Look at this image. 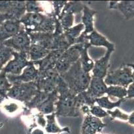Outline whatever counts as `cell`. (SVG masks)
Returning <instances> with one entry per match:
<instances>
[{
    "instance_id": "cell-41",
    "label": "cell",
    "mask_w": 134,
    "mask_h": 134,
    "mask_svg": "<svg viewBox=\"0 0 134 134\" xmlns=\"http://www.w3.org/2000/svg\"><path fill=\"white\" fill-rule=\"evenodd\" d=\"M47 134H59V133H47Z\"/></svg>"
},
{
    "instance_id": "cell-35",
    "label": "cell",
    "mask_w": 134,
    "mask_h": 134,
    "mask_svg": "<svg viewBox=\"0 0 134 134\" xmlns=\"http://www.w3.org/2000/svg\"><path fill=\"white\" fill-rule=\"evenodd\" d=\"M3 109L5 111L8 112L9 113H13L15 112L17 110L19 109V106L16 103H9V104H6L3 106Z\"/></svg>"
},
{
    "instance_id": "cell-13",
    "label": "cell",
    "mask_w": 134,
    "mask_h": 134,
    "mask_svg": "<svg viewBox=\"0 0 134 134\" xmlns=\"http://www.w3.org/2000/svg\"><path fill=\"white\" fill-rule=\"evenodd\" d=\"M99 118L96 117L91 114L85 115L81 126V134H97L101 133L106 126Z\"/></svg>"
},
{
    "instance_id": "cell-10",
    "label": "cell",
    "mask_w": 134,
    "mask_h": 134,
    "mask_svg": "<svg viewBox=\"0 0 134 134\" xmlns=\"http://www.w3.org/2000/svg\"><path fill=\"white\" fill-rule=\"evenodd\" d=\"M132 81L130 69L127 68H119L116 71L108 72L105 77L104 82L106 85L127 86Z\"/></svg>"
},
{
    "instance_id": "cell-33",
    "label": "cell",
    "mask_w": 134,
    "mask_h": 134,
    "mask_svg": "<svg viewBox=\"0 0 134 134\" xmlns=\"http://www.w3.org/2000/svg\"><path fill=\"white\" fill-rule=\"evenodd\" d=\"M66 3L67 1H54V2H52V6H53L52 13L55 17H56L57 18L59 17L63 7Z\"/></svg>"
},
{
    "instance_id": "cell-39",
    "label": "cell",
    "mask_w": 134,
    "mask_h": 134,
    "mask_svg": "<svg viewBox=\"0 0 134 134\" xmlns=\"http://www.w3.org/2000/svg\"><path fill=\"white\" fill-rule=\"evenodd\" d=\"M3 123H0V128L3 127Z\"/></svg>"
},
{
    "instance_id": "cell-36",
    "label": "cell",
    "mask_w": 134,
    "mask_h": 134,
    "mask_svg": "<svg viewBox=\"0 0 134 134\" xmlns=\"http://www.w3.org/2000/svg\"><path fill=\"white\" fill-rule=\"evenodd\" d=\"M36 117H37V123L38 125H40L41 127H46V120L44 117V115L39 112L36 115Z\"/></svg>"
},
{
    "instance_id": "cell-6",
    "label": "cell",
    "mask_w": 134,
    "mask_h": 134,
    "mask_svg": "<svg viewBox=\"0 0 134 134\" xmlns=\"http://www.w3.org/2000/svg\"><path fill=\"white\" fill-rule=\"evenodd\" d=\"M81 43L71 46L64 51L55 66L59 75H62L69 69L74 63L80 59V49Z\"/></svg>"
},
{
    "instance_id": "cell-11",
    "label": "cell",
    "mask_w": 134,
    "mask_h": 134,
    "mask_svg": "<svg viewBox=\"0 0 134 134\" xmlns=\"http://www.w3.org/2000/svg\"><path fill=\"white\" fill-rule=\"evenodd\" d=\"M39 76L38 68H37L31 61L30 64L24 69L22 73L19 75H13L11 74H7V78L12 85L21 83H30L37 80Z\"/></svg>"
},
{
    "instance_id": "cell-20",
    "label": "cell",
    "mask_w": 134,
    "mask_h": 134,
    "mask_svg": "<svg viewBox=\"0 0 134 134\" xmlns=\"http://www.w3.org/2000/svg\"><path fill=\"white\" fill-rule=\"evenodd\" d=\"M83 37H84L86 40H88L91 46H103L106 48L107 50H114V44L108 41L105 37L99 34L96 29L88 35Z\"/></svg>"
},
{
    "instance_id": "cell-17",
    "label": "cell",
    "mask_w": 134,
    "mask_h": 134,
    "mask_svg": "<svg viewBox=\"0 0 134 134\" xmlns=\"http://www.w3.org/2000/svg\"><path fill=\"white\" fill-rule=\"evenodd\" d=\"M114 50H107L104 56L99 60L95 61L94 66L92 70V76L95 77L104 78L108 74V69L109 67V61L111 54Z\"/></svg>"
},
{
    "instance_id": "cell-8",
    "label": "cell",
    "mask_w": 134,
    "mask_h": 134,
    "mask_svg": "<svg viewBox=\"0 0 134 134\" xmlns=\"http://www.w3.org/2000/svg\"><path fill=\"white\" fill-rule=\"evenodd\" d=\"M0 13L5 14L10 19H20L26 13L25 1H0Z\"/></svg>"
},
{
    "instance_id": "cell-24",
    "label": "cell",
    "mask_w": 134,
    "mask_h": 134,
    "mask_svg": "<svg viewBox=\"0 0 134 134\" xmlns=\"http://www.w3.org/2000/svg\"><path fill=\"white\" fill-rule=\"evenodd\" d=\"M49 52H50L49 50L38 45L31 44L30 50L28 52V56L30 61L36 62L46 57L49 53Z\"/></svg>"
},
{
    "instance_id": "cell-30",
    "label": "cell",
    "mask_w": 134,
    "mask_h": 134,
    "mask_svg": "<svg viewBox=\"0 0 134 134\" xmlns=\"http://www.w3.org/2000/svg\"><path fill=\"white\" fill-rule=\"evenodd\" d=\"M26 13H44L45 9L41 3L37 1H25Z\"/></svg>"
},
{
    "instance_id": "cell-5",
    "label": "cell",
    "mask_w": 134,
    "mask_h": 134,
    "mask_svg": "<svg viewBox=\"0 0 134 134\" xmlns=\"http://www.w3.org/2000/svg\"><path fill=\"white\" fill-rule=\"evenodd\" d=\"M61 76L55 68L39 72L38 78L35 83L37 89L46 93H51L57 89Z\"/></svg>"
},
{
    "instance_id": "cell-25",
    "label": "cell",
    "mask_w": 134,
    "mask_h": 134,
    "mask_svg": "<svg viewBox=\"0 0 134 134\" xmlns=\"http://www.w3.org/2000/svg\"><path fill=\"white\" fill-rule=\"evenodd\" d=\"M84 3L77 1H70L67 2L63 7L61 13H69L75 15L81 13L83 9Z\"/></svg>"
},
{
    "instance_id": "cell-9",
    "label": "cell",
    "mask_w": 134,
    "mask_h": 134,
    "mask_svg": "<svg viewBox=\"0 0 134 134\" xmlns=\"http://www.w3.org/2000/svg\"><path fill=\"white\" fill-rule=\"evenodd\" d=\"M2 44L12 48L13 51L28 53L31 46V39L24 28L18 34L5 40Z\"/></svg>"
},
{
    "instance_id": "cell-12",
    "label": "cell",
    "mask_w": 134,
    "mask_h": 134,
    "mask_svg": "<svg viewBox=\"0 0 134 134\" xmlns=\"http://www.w3.org/2000/svg\"><path fill=\"white\" fill-rule=\"evenodd\" d=\"M24 26L18 19H7L0 26V44L18 34Z\"/></svg>"
},
{
    "instance_id": "cell-2",
    "label": "cell",
    "mask_w": 134,
    "mask_h": 134,
    "mask_svg": "<svg viewBox=\"0 0 134 134\" xmlns=\"http://www.w3.org/2000/svg\"><path fill=\"white\" fill-rule=\"evenodd\" d=\"M55 18L52 13H26L19 21L27 34L53 33L55 27Z\"/></svg>"
},
{
    "instance_id": "cell-26",
    "label": "cell",
    "mask_w": 134,
    "mask_h": 134,
    "mask_svg": "<svg viewBox=\"0 0 134 134\" xmlns=\"http://www.w3.org/2000/svg\"><path fill=\"white\" fill-rule=\"evenodd\" d=\"M13 51L10 48L5 46L3 44H0V72L2 71L5 65L11 60L13 56Z\"/></svg>"
},
{
    "instance_id": "cell-38",
    "label": "cell",
    "mask_w": 134,
    "mask_h": 134,
    "mask_svg": "<svg viewBox=\"0 0 134 134\" xmlns=\"http://www.w3.org/2000/svg\"><path fill=\"white\" fill-rule=\"evenodd\" d=\"M7 19H11L9 18V17L8 16L5 14H3V13H0V26H1V24L3 23L4 21L7 20Z\"/></svg>"
},
{
    "instance_id": "cell-40",
    "label": "cell",
    "mask_w": 134,
    "mask_h": 134,
    "mask_svg": "<svg viewBox=\"0 0 134 134\" xmlns=\"http://www.w3.org/2000/svg\"><path fill=\"white\" fill-rule=\"evenodd\" d=\"M97 134H104V133H102L101 132V133H97Z\"/></svg>"
},
{
    "instance_id": "cell-18",
    "label": "cell",
    "mask_w": 134,
    "mask_h": 134,
    "mask_svg": "<svg viewBox=\"0 0 134 134\" xmlns=\"http://www.w3.org/2000/svg\"><path fill=\"white\" fill-rule=\"evenodd\" d=\"M97 13V11L91 9L90 7L84 3L83 9V16L81 18L82 24L84 26V30L81 36H86L95 30L93 25V17Z\"/></svg>"
},
{
    "instance_id": "cell-28",
    "label": "cell",
    "mask_w": 134,
    "mask_h": 134,
    "mask_svg": "<svg viewBox=\"0 0 134 134\" xmlns=\"http://www.w3.org/2000/svg\"><path fill=\"white\" fill-rule=\"evenodd\" d=\"M123 101V99H120L117 102H111L109 101V97H101L96 99L95 102L97 105L102 107V109H108V111H111L112 109L119 107Z\"/></svg>"
},
{
    "instance_id": "cell-7",
    "label": "cell",
    "mask_w": 134,
    "mask_h": 134,
    "mask_svg": "<svg viewBox=\"0 0 134 134\" xmlns=\"http://www.w3.org/2000/svg\"><path fill=\"white\" fill-rule=\"evenodd\" d=\"M12 56L13 58L10 60L2 71L6 74H11L13 75H19L22 71L30 64L31 61H28V53L24 52L13 51Z\"/></svg>"
},
{
    "instance_id": "cell-14",
    "label": "cell",
    "mask_w": 134,
    "mask_h": 134,
    "mask_svg": "<svg viewBox=\"0 0 134 134\" xmlns=\"http://www.w3.org/2000/svg\"><path fill=\"white\" fill-rule=\"evenodd\" d=\"M65 50V49L51 50L46 57L38 61L34 62V64L35 66H38V71L40 72L55 68L56 63Z\"/></svg>"
},
{
    "instance_id": "cell-32",
    "label": "cell",
    "mask_w": 134,
    "mask_h": 134,
    "mask_svg": "<svg viewBox=\"0 0 134 134\" xmlns=\"http://www.w3.org/2000/svg\"><path fill=\"white\" fill-rule=\"evenodd\" d=\"M90 114L99 119L109 116L106 111L103 110V109L100 107L99 105H96L90 107Z\"/></svg>"
},
{
    "instance_id": "cell-29",
    "label": "cell",
    "mask_w": 134,
    "mask_h": 134,
    "mask_svg": "<svg viewBox=\"0 0 134 134\" xmlns=\"http://www.w3.org/2000/svg\"><path fill=\"white\" fill-rule=\"evenodd\" d=\"M58 19L59 20L63 31H66L74 26V15L69 13H60Z\"/></svg>"
},
{
    "instance_id": "cell-23",
    "label": "cell",
    "mask_w": 134,
    "mask_h": 134,
    "mask_svg": "<svg viewBox=\"0 0 134 134\" xmlns=\"http://www.w3.org/2000/svg\"><path fill=\"white\" fill-rule=\"evenodd\" d=\"M83 30L84 26L82 23H80L71 27L66 31H64L63 34L69 46H74L77 43V38L80 36Z\"/></svg>"
},
{
    "instance_id": "cell-22",
    "label": "cell",
    "mask_w": 134,
    "mask_h": 134,
    "mask_svg": "<svg viewBox=\"0 0 134 134\" xmlns=\"http://www.w3.org/2000/svg\"><path fill=\"white\" fill-rule=\"evenodd\" d=\"M56 115L55 113H53L49 115H46V125L45 130L47 133H70V129L68 127L61 128L58 126L55 121Z\"/></svg>"
},
{
    "instance_id": "cell-27",
    "label": "cell",
    "mask_w": 134,
    "mask_h": 134,
    "mask_svg": "<svg viewBox=\"0 0 134 134\" xmlns=\"http://www.w3.org/2000/svg\"><path fill=\"white\" fill-rule=\"evenodd\" d=\"M12 87V85L7 78V74L3 71L0 72V98L8 99L7 94Z\"/></svg>"
},
{
    "instance_id": "cell-19",
    "label": "cell",
    "mask_w": 134,
    "mask_h": 134,
    "mask_svg": "<svg viewBox=\"0 0 134 134\" xmlns=\"http://www.w3.org/2000/svg\"><path fill=\"white\" fill-rule=\"evenodd\" d=\"M91 47L88 40L81 43L80 49V59L82 69L86 72L90 73L94 66V62L88 54V49Z\"/></svg>"
},
{
    "instance_id": "cell-3",
    "label": "cell",
    "mask_w": 134,
    "mask_h": 134,
    "mask_svg": "<svg viewBox=\"0 0 134 134\" xmlns=\"http://www.w3.org/2000/svg\"><path fill=\"white\" fill-rule=\"evenodd\" d=\"M60 76L69 90L76 95L87 90L92 77L90 73L86 72L82 69L80 61H77L68 71Z\"/></svg>"
},
{
    "instance_id": "cell-21",
    "label": "cell",
    "mask_w": 134,
    "mask_h": 134,
    "mask_svg": "<svg viewBox=\"0 0 134 134\" xmlns=\"http://www.w3.org/2000/svg\"><path fill=\"white\" fill-rule=\"evenodd\" d=\"M58 92L56 90L49 93L47 99L37 107V110L43 115H49L55 111V103L58 99Z\"/></svg>"
},
{
    "instance_id": "cell-1",
    "label": "cell",
    "mask_w": 134,
    "mask_h": 134,
    "mask_svg": "<svg viewBox=\"0 0 134 134\" xmlns=\"http://www.w3.org/2000/svg\"><path fill=\"white\" fill-rule=\"evenodd\" d=\"M58 99L55 103L56 116L76 117L81 115L77 103V95L69 90L65 82L61 77L57 87Z\"/></svg>"
},
{
    "instance_id": "cell-15",
    "label": "cell",
    "mask_w": 134,
    "mask_h": 134,
    "mask_svg": "<svg viewBox=\"0 0 134 134\" xmlns=\"http://www.w3.org/2000/svg\"><path fill=\"white\" fill-rule=\"evenodd\" d=\"M107 88L108 87L105 83L104 78L92 76L90 85L87 90L86 91V93L91 100L95 101L96 99L103 97V95L106 94Z\"/></svg>"
},
{
    "instance_id": "cell-31",
    "label": "cell",
    "mask_w": 134,
    "mask_h": 134,
    "mask_svg": "<svg viewBox=\"0 0 134 134\" xmlns=\"http://www.w3.org/2000/svg\"><path fill=\"white\" fill-rule=\"evenodd\" d=\"M127 91L125 88L119 86H109L107 88L106 94L108 97H115L123 99V97L126 95Z\"/></svg>"
},
{
    "instance_id": "cell-37",
    "label": "cell",
    "mask_w": 134,
    "mask_h": 134,
    "mask_svg": "<svg viewBox=\"0 0 134 134\" xmlns=\"http://www.w3.org/2000/svg\"><path fill=\"white\" fill-rule=\"evenodd\" d=\"M28 134H44V131L41 129L36 128L31 130L30 132L28 133Z\"/></svg>"
},
{
    "instance_id": "cell-16",
    "label": "cell",
    "mask_w": 134,
    "mask_h": 134,
    "mask_svg": "<svg viewBox=\"0 0 134 134\" xmlns=\"http://www.w3.org/2000/svg\"><path fill=\"white\" fill-rule=\"evenodd\" d=\"M28 34L31 39V44L38 45L49 51L53 50V43H54L53 32L29 33Z\"/></svg>"
},
{
    "instance_id": "cell-34",
    "label": "cell",
    "mask_w": 134,
    "mask_h": 134,
    "mask_svg": "<svg viewBox=\"0 0 134 134\" xmlns=\"http://www.w3.org/2000/svg\"><path fill=\"white\" fill-rule=\"evenodd\" d=\"M107 113H108V115L111 116V120H115V118H119V119H121V120H126L128 119L127 115L121 113L118 109H116L114 111H107Z\"/></svg>"
},
{
    "instance_id": "cell-4",
    "label": "cell",
    "mask_w": 134,
    "mask_h": 134,
    "mask_svg": "<svg viewBox=\"0 0 134 134\" xmlns=\"http://www.w3.org/2000/svg\"><path fill=\"white\" fill-rule=\"evenodd\" d=\"M38 89L35 81L12 85L7 97L9 99L25 103L30 101L37 94Z\"/></svg>"
}]
</instances>
